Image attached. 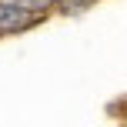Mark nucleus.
Returning <instances> with one entry per match:
<instances>
[{"instance_id":"1","label":"nucleus","mask_w":127,"mask_h":127,"mask_svg":"<svg viewBox=\"0 0 127 127\" xmlns=\"http://www.w3.org/2000/svg\"><path fill=\"white\" fill-rule=\"evenodd\" d=\"M40 20V13L27 10L24 3H0V33H24Z\"/></svg>"},{"instance_id":"2","label":"nucleus","mask_w":127,"mask_h":127,"mask_svg":"<svg viewBox=\"0 0 127 127\" xmlns=\"http://www.w3.org/2000/svg\"><path fill=\"white\" fill-rule=\"evenodd\" d=\"M90 3H97V0H57V7L64 13H80V10H87Z\"/></svg>"}]
</instances>
